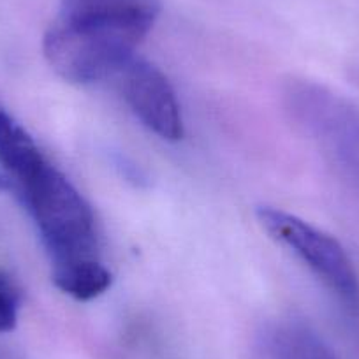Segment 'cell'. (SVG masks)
I'll use <instances>...</instances> for the list:
<instances>
[{
	"label": "cell",
	"mask_w": 359,
	"mask_h": 359,
	"mask_svg": "<svg viewBox=\"0 0 359 359\" xmlns=\"http://www.w3.org/2000/svg\"><path fill=\"white\" fill-rule=\"evenodd\" d=\"M148 34L133 27L57 15L44 34L48 64L69 83L88 85L113 78Z\"/></svg>",
	"instance_id": "obj_1"
},
{
	"label": "cell",
	"mask_w": 359,
	"mask_h": 359,
	"mask_svg": "<svg viewBox=\"0 0 359 359\" xmlns=\"http://www.w3.org/2000/svg\"><path fill=\"white\" fill-rule=\"evenodd\" d=\"M51 262L97 257L94 213L74 185L50 162L16 187Z\"/></svg>",
	"instance_id": "obj_2"
},
{
	"label": "cell",
	"mask_w": 359,
	"mask_h": 359,
	"mask_svg": "<svg viewBox=\"0 0 359 359\" xmlns=\"http://www.w3.org/2000/svg\"><path fill=\"white\" fill-rule=\"evenodd\" d=\"M257 219L266 233L291 248L313 273L344 299H358L359 282L345 248L330 234L282 210L261 206Z\"/></svg>",
	"instance_id": "obj_3"
},
{
	"label": "cell",
	"mask_w": 359,
	"mask_h": 359,
	"mask_svg": "<svg viewBox=\"0 0 359 359\" xmlns=\"http://www.w3.org/2000/svg\"><path fill=\"white\" fill-rule=\"evenodd\" d=\"M113 78L120 94L147 129L165 141L184 136V120L171 83L144 58L134 55Z\"/></svg>",
	"instance_id": "obj_4"
},
{
	"label": "cell",
	"mask_w": 359,
	"mask_h": 359,
	"mask_svg": "<svg viewBox=\"0 0 359 359\" xmlns=\"http://www.w3.org/2000/svg\"><path fill=\"white\" fill-rule=\"evenodd\" d=\"M161 0H62L58 15L88 18L150 32L161 15Z\"/></svg>",
	"instance_id": "obj_5"
},
{
	"label": "cell",
	"mask_w": 359,
	"mask_h": 359,
	"mask_svg": "<svg viewBox=\"0 0 359 359\" xmlns=\"http://www.w3.org/2000/svg\"><path fill=\"white\" fill-rule=\"evenodd\" d=\"M46 162L25 127L0 106V168L11 180L13 189L36 175Z\"/></svg>",
	"instance_id": "obj_6"
},
{
	"label": "cell",
	"mask_w": 359,
	"mask_h": 359,
	"mask_svg": "<svg viewBox=\"0 0 359 359\" xmlns=\"http://www.w3.org/2000/svg\"><path fill=\"white\" fill-rule=\"evenodd\" d=\"M327 104L330 123H326L324 140L338 168L359 185V111L337 99H327Z\"/></svg>",
	"instance_id": "obj_7"
},
{
	"label": "cell",
	"mask_w": 359,
	"mask_h": 359,
	"mask_svg": "<svg viewBox=\"0 0 359 359\" xmlns=\"http://www.w3.org/2000/svg\"><path fill=\"white\" fill-rule=\"evenodd\" d=\"M51 278L64 294L71 296L78 302H88V299L97 298L111 285V273L99 261V257L57 262L53 264Z\"/></svg>",
	"instance_id": "obj_8"
},
{
	"label": "cell",
	"mask_w": 359,
	"mask_h": 359,
	"mask_svg": "<svg viewBox=\"0 0 359 359\" xmlns=\"http://www.w3.org/2000/svg\"><path fill=\"white\" fill-rule=\"evenodd\" d=\"M273 345L278 359H334L323 341L305 327L287 326L277 331Z\"/></svg>",
	"instance_id": "obj_9"
},
{
	"label": "cell",
	"mask_w": 359,
	"mask_h": 359,
	"mask_svg": "<svg viewBox=\"0 0 359 359\" xmlns=\"http://www.w3.org/2000/svg\"><path fill=\"white\" fill-rule=\"evenodd\" d=\"M18 323V294L6 277L0 275V334L9 333Z\"/></svg>",
	"instance_id": "obj_10"
},
{
	"label": "cell",
	"mask_w": 359,
	"mask_h": 359,
	"mask_svg": "<svg viewBox=\"0 0 359 359\" xmlns=\"http://www.w3.org/2000/svg\"><path fill=\"white\" fill-rule=\"evenodd\" d=\"M9 189H13V184L4 172V175H0V191H9Z\"/></svg>",
	"instance_id": "obj_11"
}]
</instances>
